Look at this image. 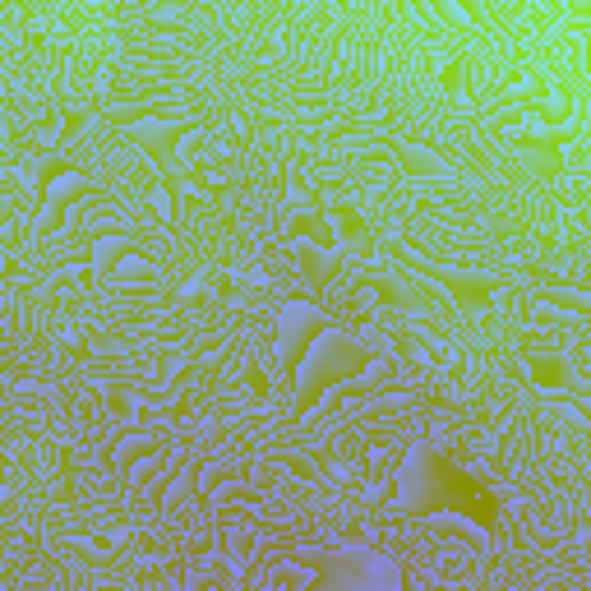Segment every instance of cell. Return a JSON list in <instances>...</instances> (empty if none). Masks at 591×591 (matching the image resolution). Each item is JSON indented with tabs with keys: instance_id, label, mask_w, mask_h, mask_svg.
Here are the masks:
<instances>
[{
	"instance_id": "obj_5",
	"label": "cell",
	"mask_w": 591,
	"mask_h": 591,
	"mask_svg": "<svg viewBox=\"0 0 591 591\" xmlns=\"http://www.w3.org/2000/svg\"><path fill=\"white\" fill-rule=\"evenodd\" d=\"M291 231H296V236H305V241H314L319 250H338V231H333V222L296 218V222H291Z\"/></svg>"
},
{
	"instance_id": "obj_7",
	"label": "cell",
	"mask_w": 591,
	"mask_h": 591,
	"mask_svg": "<svg viewBox=\"0 0 591 591\" xmlns=\"http://www.w3.org/2000/svg\"><path fill=\"white\" fill-rule=\"evenodd\" d=\"M250 393H254V402H259V407H264L268 393H273V379H268V370H259V365L250 370Z\"/></svg>"
},
{
	"instance_id": "obj_2",
	"label": "cell",
	"mask_w": 591,
	"mask_h": 591,
	"mask_svg": "<svg viewBox=\"0 0 591 591\" xmlns=\"http://www.w3.org/2000/svg\"><path fill=\"white\" fill-rule=\"evenodd\" d=\"M425 278L435 282V287H444L453 301L462 305H485L490 296H495V282H481V278H458V273H444V268H421Z\"/></svg>"
},
{
	"instance_id": "obj_3",
	"label": "cell",
	"mask_w": 591,
	"mask_h": 591,
	"mask_svg": "<svg viewBox=\"0 0 591 591\" xmlns=\"http://www.w3.org/2000/svg\"><path fill=\"white\" fill-rule=\"evenodd\" d=\"M328 222H333V231H338V241H351V245H374V236H370V227L361 222V213L351 204H333V213H328Z\"/></svg>"
},
{
	"instance_id": "obj_6",
	"label": "cell",
	"mask_w": 591,
	"mask_h": 591,
	"mask_svg": "<svg viewBox=\"0 0 591 591\" xmlns=\"http://www.w3.org/2000/svg\"><path fill=\"white\" fill-rule=\"evenodd\" d=\"M527 374H531V384L555 388V393H564V388H568L564 370H559V365H550V361H527Z\"/></svg>"
},
{
	"instance_id": "obj_1",
	"label": "cell",
	"mask_w": 591,
	"mask_h": 591,
	"mask_svg": "<svg viewBox=\"0 0 591 591\" xmlns=\"http://www.w3.org/2000/svg\"><path fill=\"white\" fill-rule=\"evenodd\" d=\"M328 333H333V328H328L324 319H310V324L301 328V338L287 342V351H282V384L296 388V379H305V370H310V361H314V351L328 342Z\"/></svg>"
},
{
	"instance_id": "obj_4",
	"label": "cell",
	"mask_w": 591,
	"mask_h": 591,
	"mask_svg": "<svg viewBox=\"0 0 591 591\" xmlns=\"http://www.w3.org/2000/svg\"><path fill=\"white\" fill-rule=\"evenodd\" d=\"M74 176H79V167H74V162H51V167L42 171V176H37L33 204H37V208H47V199L56 194V185H61V181H74Z\"/></svg>"
}]
</instances>
